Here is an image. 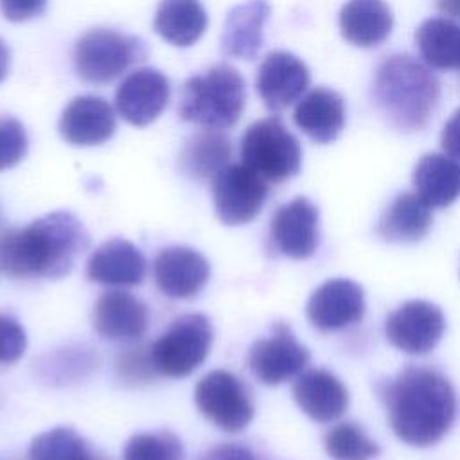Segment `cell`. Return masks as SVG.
Wrapping results in <instances>:
<instances>
[{"label":"cell","mask_w":460,"mask_h":460,"mask_svg":"<svg viewBox=\"0 0 460 460\" xmlns=\"http://www.w3.org/2000/svg\"><path fill=\"white\" fill-rule=\"evenodd\" d=\"M388 419L399 440L413 447L440 442L456 417V394L449 379L435 368L408 365L379 385Z\"/></svg>","instance_id":"obj_1"},{"label":"cell","mask_w":460,"mask_h":460,"mask_svg":"<svg viewBox=\"0 0 460 460\" xmlns=\"http://www.w3.org/2000/svg\"><path fill=\"white\" fill-rule=\"evenodd\" d=\"M88 232L65 210L45 214L0 237V268L13 279H59L88 248Z\"/></svg>","instance_id":"obj_2"},{"label":"cell","mask_w":460,"mask_h":460,"mask_svg":"<svg viewBox=\"0 0 460 460\" xmlns=\"http://www.w3.org/2000/svg\"><path fill=\"white\" fill-rule=\"evenodd\" d=\"M372 95L379 113L401 131L422 129L440 101V83L410 54H394L376 70Z\"/></svg>","instance_id":"obj_3"},{"label":"cell","mask_w":460,"mask_h":460,"mask_svg":"<svg viewBox=\"0 0 460 460\" xmlns=\"http://www.w3.org/2000/svg\"><path fill=\"white\" fill-rule=\"evenodd\" d=\"M246 101V84L237 68L217 63L183 83L178 115L203 129L232 128Z\"/></svg>","instance_id":"obj_4"},{"label":"cell","mask_w":460,"mask_h":460,"mask_svg":"<svg viewBox=\"0 0 460 460\" xmlns=\"http://www.w3.org/2000/svg\"><path fill=\"white\" fill-rule=\"evenodd\" d=\"M147 56L146 43L113 29H92L74 47L75 74L92 84H104L122 75Z\"/></svg>","instance_id":"obj_5"},{"label":"cell","mask_w":460,"mask_h":460,"mask_svg":"<svg viewBox=\"0 0 460 460\" xmlns=\"http://www.w3.org/2000/svg\"><path fill=\"white\" fill-rule=\"evenodd\" d=\"M241 158L266 181L280 183L300 171L302 147L284 122L271 115L246 128L241 140Z\"/></svg>","instance_id":"obj_6"},{"label":"cell","mask_w":460,"mask_h":460,"mask_svg":"<svg viewBox=\"0 0 460 460\" xmlns=\"http://www.w3.org/2000/svg\"><path fill=\"white\" fill-rule=\"evenodd\" d=\"M212 340V323L205 314L189 313L174 318L151 343L155 370L167 377H185L192 374L207 359Z\"/></svg>","instance_id":"obj_7"},{"label":"cell","mask_w":460,"mask_h":460,"mask_svg":"<svg viewBox=\"0 0 460 460\" xmlns=\"http://www.w3.org/2000/svg\"><path fill=\"white\" fill-rule=\"evenodd\" d=\"M194 402L201 415L225 433L243 431L255 413L246 385L235 374L221 368L205 374L198 381Z\"/></svg>","instance_id":"obj_8"},{"label":"cell","mask_w":460,"mask_h":460,"mask_svg":"<svg viewBox=\"0 0 460 460\" xmlns=\"http://www.w3.org/2000/svg\"><path fill=\"white\" fill-rule=\"evenodd\" d=\"M268 181L244 164H228L212 178L214 208L221 223L244 225L259 216Z\"/></svg>","instance_id":"obj_9"},{"label":"cell","mask_w":460,"mask_h":460,"mask_svg":"<svg viewBox=\"0 0 460 460\" xmlns=\"http://www.w3.org/2000/svg\"><path fill=\"white\" fill-rule=\"evenodd\" d=\"M309 363V350L296 340L291 327L279 322L271 334L259 338L248 350V367L264 385L275 386L298 376Z\"/></svg>","instance_id":"obj_10"},{"label":"cell","mask_w":460,"mask_h":460,"mask_svg":"<svg viewBox=\"0 0 460 460\" xmlns=\"http://www.w3.org/2000/svg\"><path fill=\"white\" fill-rule=\"evenodd\" d=\"M446 329V318L438 305L428 300H408L385 322L388 341L406 352L422 356L431 352Z\"/></svg>","instance_id":"obj_11"},{"label":"cell","mask_w":460,"mask_h":460,"mask_svg":"<svg viewBox=\"0 0 460 460\" xmlns=\"http://www.w3.org/2000/svg\"><path fill=\"white\" fill-rule=\"evenodd\" d=\"M318 208L305 196L280 205L270 223V239L277 252L304 261L314 255L320 241Z\"/></svg>","instance_id":"obj_12"},{"label":"cell","mask_w":460,"mask_h":460,"mask_svg":"<svg viewBox=\"0 0 460 460\" xmlns=\"http://www.w3.org/2000/svg\"><path fill=\"white\" fill-rule=\"evenodd\" d=\"M153 279L165 296L189 300L207 286L210 264L205 255L190 246H169L155 257Z\"/></svg>","instance_id":"obj_13"},{"label":"cell","mask_w":460,"mask_h":460,"mask_svg":"<svg viewBox=\"0 0 460 460\" xmlns=\"http://www.w3.org/2000/svg\"><path fill=\"white\" fill-rule=\"evenodd\" d=\"M309 83V68L300 58L286 50H273L262 59L255 86L264 106L280 111L300 101Z\"/></svg>","instance_id":"obj_14"},{"label":"cell","mask_w":460,"mask_h":460,"mask_svg":"<svg viewBox=\"0 0 460 460\" xmlns=\"http://www.w3.org/2000/svg\"><path fill=\"white\" fill-rule=\"evenodd\" d=\"M309 322L320 331H336L365 314V293L350 279H331L318 286L305 305Z\"/></svg>","instance_id":"obj_15"},{"label":"cell","mask_w":460,"mask_h":460,"mask_svg":"<svg viewBox=\"0 0 460 460\" xmlns=\"http://www.w3.org/2000/svg\"><path fill=\"white\" fill-rule=\"evenodd\" d=\"M169 81L156 68H137L115 92L119 115L133 126L151 124L167 106Z\"/></svg>","instance_id":"obj_16"},{"label":"cell","mask_w":460,"mask_h":460,"mask_svg":"<svg viewBox=\"0 0 460 460\" xmlns=\"http://www.w3.org/2000/svg\"><path fill=\"white\" fill-rule=\"evenodd\" d=\"M146 271L147 261L144 253L122 237H113L99 244L86 262V277L102 286H138L146 279Z\"/></svg>","instance_id":"obj_17"},{"label":"cell","mask_w":460,"mask_h":460,"mask_svg":"<svg viewBox=\"0 0 460 460\" xmlns=\"http://www.w3.org/2000/svg\"><path fill=\"white\" fill-rule=\"evenodd\" d=\"M117 120L113 108L97 95L72 99L61 113L59 133L72 146H99L113 137Z\"/></svg>","instance_id":"obj_18"},{"label":"cell","mask_w":460,"mask_h":460,"mask_svg":"<svg viewBox=\"0 0 460 460\" xmlns=\"http://www.w3.org/2000/svg\"><path fill=\"white\" fill-rule=\"evenodd\" d=\"M92 325L99 336L108 340H137L147 331L149 311L138 296L113 289L97 298Z\"/></svg>","instance_id":"obj_19"},{"label":"cell","mask_w":460,"mask_h":460,"mask_svg":"<svg viewBox=\"0 0 460 460\" xmlns=\"http://www.w3.org/2000/svg\"><path fill=\"white\" fill-rule=\"evenodd\" d=\"M293 397L300 410L320 424L340 419L349 404V394L343 383L323 368L302 372L293 383Z\"/></svg>","instance_id":"obj_20"},{"label":"cell","mask_w":460,"mask_h":460,"mask_svg":"<svg viewBox=\"0 0 460 460\" xmlns=\"http://www.w3.org/2000/svg\"><path fill=\"white\" fill-rule=\"evenodd\" d=\"M293 120L311 140L329 144L345 126V101L336 90L316 86L296 102Z\"/></svg>","instance_id":"obj_21"},{"label":"cell","mask_w":460,"mask_h":460,"mask_svg":"<svg viewBox=\"0 0 460 460\" xmlns=\"http://www.w3.org/2000/svg\"><path fill=\"white\" fill-rule=\"evenodd\" d=\"M271 7L266 0H248L235 5L225 22L221 47L226 56L237 59H255L264 43V23Z\"/></svg>","instance_id":"obj_22"},{"label":"cell","mask_w":460,"mask_h":460,"mask_svg":"<svg viewBox=\"0 0 460 460\" xmlns=\"http://www.w3.org/2000/svg\"><path fill=\"white\" fill-rule=\"evenodd\" d=\"M338 23L341 36L350 45L370 49L390 36L394 14L385 0H347Z\"/></svg>","instance_id":"obj_23"},{"label":"cell","mask_w":460,"mask_h":460,"mask_svg":"<svg viewBox=\"0 0 460 460\" xmlns=\"http://www.w3.org/2000/svg\"><path fill=\"white\" fill-rule=\"evenodd\" d=\"M415 194L431 208H444L460 198V162L449 155L428 153L413 169Z\"/></svg>","instance_id":"obj_24"},{"label":"cell","mask_w":460,"mask_h":460,"mask_svg":"<svg viewBox=\"0 0 460 460\" xmlns=\"http://www.w3.org/2000/svg\"><path fill=\"white\" fill-rule=\"evenodd\" d=\"M431 219V207L420 196L401 192L381 214L376 232L390 243H415L428 234Z\"/></svg>","instance_id":"obj_25"},{"label":"cell","mask_w":460,"mask_h":460,"mask_svg":"<svg viewBox=\"0 0 460 460\" xmlns=\"http://www.w3.org/2000/svg\"><path fill=\"white\" fill-rule=\"evenodd\" d=\"M232 158V144L217 129H203L189 137L180 153V169L192 180H212Z\"/></svg>","instance_id":"obj_26"},{"label":"cell","mask_w":460,"mask_h":460,"mask_svg":"<svg viewBox=\"0 0 460 460\" xmlns=\"http://www.w3.org/2000/svg\"><path fill=\"white\" fill-rule=\"evenodd\" d=\"M207 13L199 0H160L155 31L174 47H190L207 29Z\"/></svg>","instance_id":"obj_27"},{"label":"cell","mask_w":460,"mask_h":460,"mask_svg":"<svg viewBox=\"0 0 460 460\" xmlns=\"http://www.w3.org/2000/svg\"><path fill=\"white\" fill-rule=\"evenodd\" d=\"M415 45L420 58L431 68L460 70V23L433 16L415 31Z\"/></svg>","instance_id":"obj_28"},{"label":"cell","mask_w":460,"mask_h":460,"mask_svg":"<svg viewBox=\"0 0 460 460\" xmlns=\"http://www.w3.org/2000/svg\"><path fill=\"white\" fill-rule=\"evenodd\" d=\"M29 460H108L79 431L58 426L32 438Z\"/></svg>","instance_id":"obj_29"},{"label":"cell","mask_w":460,"mask_h":460,"mask_svg":"<svg viewBox=\"0 0 460 460\" xmlns=\"http://www.w3.org/2000/svg\"><path fill=\"white\" fill-rule=\"evenodd\" d=\"M323 444L332 460H372L381 453L379 446L354 422H341L331 428Z\"/></svg>","instance_id":"obj_30"},{"label":"cell","mask_w":460,"mask_h":460,"mask_svg":"<svg viewBox=\"0 0 460 460\" xmlns=\"http://www.w3.org/2000/svg\"><path fill=\"white\" fill-rule=\"evenodd\" d=\"M185 449L178 435L169 429L133 435L122 451V460H183Z\"/></svg>","instance_id":"obj_31"},{"label":"cell","mask_w":460,"mask_h":460,"mask_svg":"<svg viewBox=\"0 0 460 460\" xmlns=\"http://www.w3.org/2000/svg\"><path fill=\"white\" fill-rule=\"evenodd\" d=\"M115 372L120 381L126 385H142L149 383L158 376L151 359V345H133L126 350H120L115 361Z\"/></svg>","instance_id":"obj_32"},{"label":"cell","mask_w":460,"mask_h":460,"mask_svg":"<svg viewBox=\"0 0 460 460\" xmlns=\"http://www.w3.org/2000/svg\"><path fill=\"white\" fill-rule=\"evenodd\" d=\"M27 133L14 117H0V171L20 164L27 153Z\"/></svg>","instance_id":"obj_33"},{"label":"cell","mask_w":460,"mask_h":460,"mask_svg":"<svg viewBox=\"0 0 460 460\" xmlns=\"http://www.w3.org/2000/svg\"><path fill=\"white\" fill-rule=\"evenodd\" d=\"M49 372V377L56 381H68L74 377H81L84 372L92 368V356L88 350L81 349H63V352H56L49 356V363L43 365Z\"/></svg>","instance_id":"obj_34"},{"label":"cell","mask_w":460,"mask_h":460,"mask_svg":"<svg viewBox=\"0 0 460 460\" xmlns=\"http://www.w3.org/2000/svg\"><path fill=\"white\" fill-rule=\"evenodd\" d=\"M27 347V334L22 323L7 314L0 313V365H11L18 361Z\"/></svg>","instance_id":"obj_35"},{"label":"cell","mask_w":460,"mask_h":460,"mask_svg":"<svg viewBox=\"0 0 460 460\" xmlns=\"http://www.w3.org/2000/svg\"><path fill=\"white\" fill-rule=\"evenodd\" d=\"M47 0H0L2 14L11 22H25L45 11Z\"/></svg>","instance_id":"obj_36"},{"label":"cell","mask_w":460,"mask_h":460,"mask_svg":"<svg viewBox=\"0 0 460 460\" xmlns=\"http://www.w3.org/2000/svg\"><path fill=\"white\" fill-rule=\"evenodd\" d=\"M198 460H262V458L244 444L228 442L205 451Z\"/></svg>","instance_id":"obj_37"},{"label":"cell","mask_w":460,"mask_h":460,"mask_svg":"<svg viewBox=\"0 0 460 460\" xmlns=\"http://www.w3.org/2000/svg\"><path fill=\"white\" fill-rule=\"evenodd\" d=\"M440 146L446 155L460 162V108L453 111L440 133Z\"/></svg>","instance_id":"obj_38"},{"label":"cell","mask_w":460,"mask_h":460,"mask_svg":"<svg viewBox=\"0 0 460 460\" xmlns=\"http://www.w3.org/2000/svg\"><path fill=\"white\" fill-rule=\"evenodd\" d=\"M437 7L442 14L460 20V0H437Z\"/></svg>","instance_id":"obj_39"},{"label":"cell","mask_w":460,"mask_h":460,"mask_svg":"<svg viewBox=\"0 0 460 460\" xmlns=\"http://www.w3.org/2000/svg\"><path fill=\"white\" fill-rule=\"evenodd\" d=\"M9 65H11V52L7 49V45L4 43V40H0V83L5 79L7 72H9Z\"/></svg>","instance_id":"obj_40"},{"label":"cell","mask_w":460,"mask_h":460,"mask_svg":"<svg viewBox=\"0 0 460 460\" xmlns=\"http://www.w3.org/2000/svg\"><path fill=\"white\" fill-rule=\"evenodd\" d=\"M0 221H2V214H0Z\"/></svg>","instance_id":"obj_41"}]
</instances>
